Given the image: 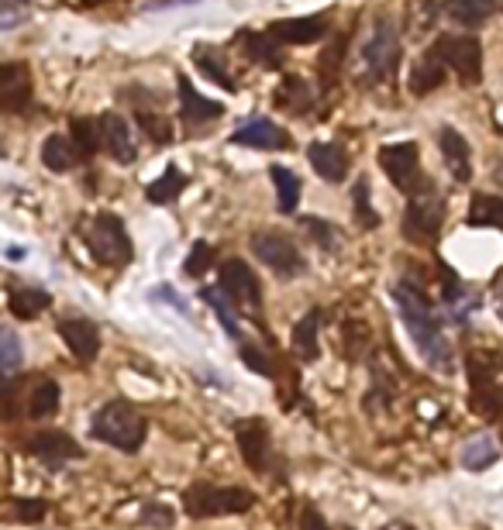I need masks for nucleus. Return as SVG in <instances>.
<instances>
[{"label": "nucleus", "mask_w": 503, "mask_h": 530, "mask_svg": "<svg viewBox=\"0 0 503 530\" xmlns=\"http://www.w3.org/2000/svg\"><path fill=\"white\" fill-rule=\"evenodd\" d=\"M52 296L45 290H35V286H21V290H11L7 296V310H11L18 321H32L42 310H49Z\"/></svg>", "instance_id": "obj_25"}, {"label": "nucleus", "mask_w": 503, "mask_h": 530, "mask_svg": "<svg viewBox=\"0 0 503 530\" xmlns=\"http://www.w3.org/2000/svg\"><path fill=\"white\" fill-rule=\"evenodd\" d=\"M469 224L472 228H500L503 231V200L490 197V193H479L469 207Z\"/></svg>", "instance_id": "obj_28"}, {"label": "nucleus", "mask_w": 503, "mask_h": 530, "mask_svg": "<svg viewBox=\"0 0 503 530\" xmlns=\"http://www.w3.org/2000/svg\"><path fill=\"white\" fill-rule=\"evenodd\" d=\"M214 259H218V252H214L211 241H197V245L190 248L187 265H183V272H187V276H204V272L214 265Z\"/></svg>", "instance_id": "obj_40"}, {"label": "nucleus", "mask_w": 503, "mask_h": 530, "mask_svg": "<svg viewBox=\"0 0 503 530\" xmlns=\"http://www.w3.org/2000/svg\"><path fill=\"white\" fill-rule=\"evenodd\" d=\"M87 248L100 265H111V269L128 265L131 262V238H128L125 221L114 214H97L87 228Z\"/></svg>", "instance_id": "obj_6"}, {"label": "nucleus", "mask_w": 503, "mask_h": 530, "mask_svg": "<svg viewBox=\"0 0 503 530\" xmlns=\"http://www.w3.org/2000/svg\"><path fill=\"white\" fill-rule=\"evenodd\" d=\"M145 524H156V527H173V510L169 506H159V503H152L149 510H145Z\"/></svg>", "instance_id": "obj_43"}, {"label": "nucleus", "mask_w": 503, "mask_h": 530, "mask_svg": "<svg viewBox=\"0 0 503 530\" xmlns=\"http://www.w3.org/2000/svg\"><path fill=\"white\" fill-rule=\"evenodd\" d=\"M352 200H355V221H359V228H379V214L373 210V200H369V179H359Z\"/></svg>", "instance_id": "obj_37"}, {"label": "nucleus", "mask_w": 503, "mask_h": 530, "mask_svg": "<svg viewBox=\"0 0 503 530\" xmlns=\"http://www.w3.org/2000/svg\"><path fill=\"white\" fill-rule=\"evenodd\" d=\"M300 530H328V524H324V517L314 506H304V510H300Z\"/></svg>", "instance_id": "obj_45"}, {"label": "nucleus", "mask_w": 503, "mask_h": 530, "mask_svg": "<svg viewBox=\"0 0 503 530\" xmlns=\"http://www.w3.org/2000/svg\"><path fill=\"white\" fill-rule=\"evenodd\" d=\"M445 214H448L445 197H441L431 183H421L414 197H410L407 210H404V238L417 241V245H428V241H435V235L441 231V224H445Z\"/></svg>", "instance_id": "obj_5"}, {"label": "nucleus", "mask_w": 503, "mask_h": 530, "mask_svg": "<svg viewBox=\"0 0 503 530\" xmlns=\"http://www.w3.org/2000/svg\"><path fill=\"white\" fill-rule=\"evenodd\" d=\"M90 434H94L100 444H111V448H118V451H138L145 444L149 424H145V417L131 407V403L111 400L90 417Z\"/></svg>", "instance_id": "obj_2"}, {"label": "nucleus", "mask_w": 503, "mask_h": 530, "mask_svg": "<svg viewBox=\"0 0 503 530\" xmlns=\"http://www.w3.org/2000/svg\"><path fill=\"white\" fill-rule=\"evenodd\" d=\"M438 148H441V159H445L448 173L455 176V183H472V148L452 124H441Z\"/></svg>", "instance_id": "obj_15"}, {"label": "nucleus", "mask_w": 503, "mask_h": 530, "mask_svg": "<svg viewBox=\"0 0 503 530\" xmlns=\"http://www.w3.org/2000/svg\"><path fill=\"white\" fill-rule=\"evenodd\" d=\"M269 35L283 45H311L324 38V21L321 18H286L269 25Z\"/></svg>", "instance_id": "obj_21"}, {"label": "nucleus", "mask_w": 503, "mask_h": 530, "mask_svg": "<svg viewBox=\"0 0 503 530\" xmlns=\"http://www.w3.org/2000/svg\"><path fill=\"white\" fill-rule=\"evenodd\" d=\"M307 159L317 169V176H324L328 183H342L348 176V155L342 145L335 142H314L307 148Z\"/></svg>", "instance_id": "obj_18"}, {"label": "nucleus", "mask_w": 503, "mask_h": 530, "mask_svg": "<svg viewBox=\"0 0 503 530\" xmlns=\"http://www.w3.org/2000/svg\"><path fill=\"white\" fill-rule=\"evenodd\" d=\"M252 252L276 279H297L300 272L307 269L300 248L286 235H280V231H259V235L252 238Z\"/></svg>", "instance_id": "obj_7"}, {"label": "nucleus", "mask_w": 503, "mask_h": 530, "mask_svg": "<svg viewBox=\"0 0 503 530\" xmlns=\"http://www.w3.org/2000/svg\"><path fill=\"white\" fill-rule=\"evenodd\" d=\"M393 300H397L400 317H404L410 338H414L417 352L424 355V362H428L435 372H441V376H452L455 355H452V345H448L445 331H441L435 307L428 303V296L410 283H397L393 286Z\"/></svg>", "instance_id": "obj_1"}, {"label": "nucleus", "mask_w": 503, "mask_h": 530, "mask_svg": "<svg viewBox=\"0 0 503 530\" xmlns=\"http://www.w3.org/2000/svg\"><path fill=\"white\" fill-rule=\"evenodd\" d=\"M317 331H321V310H311V314H304L293 327V352H297L304 362H314L317 355H321V341H317Z\"/></svg>", "instance_id": "obj_23"}, {"label": "nucleus", "mask_w": 503, "mask_h": 530, "mask_svg": "<svg viewBox=\"0 0 503 530\" xmlns=\"http://www.w3.org/2000/svg\"><path fill=\"white\" fill-rule=\"evenodd\" d=\"M32 100V73L25 62H4L0 69V107L4 111H25Z\"/></svg>", "instance_id": "obj_14"}, {"label": "nucleus", "mask_w": 503, "mask_h": 530, "mask_svg": "<svg viewBox=\"0 0 503 530\" xmlns=\"http://www.w3.org/2000/svg\"><path fill=\"white\" fill-rule=\"evenodd\" d=\"M183 186H187V176L176 166H166V173H162L156 183H149V200L152 204H173L183 193Z\"/></svg>", "instance_id": "obj_30"}, {"label": "nucleus", "mask_w": 503, "mask_h": 530, "mask_svg": "<svg viewBox=\"0 0 503 530\" xmlns=\"http://www.w3.org/2000/svg\"><path fill=\"white\" fill-rule=\"evenodd\" d=\"M379 169L390 176V183L397 186L400 193H414L417 173H421V152H417L414 142H393L379 148Z\"/></svg>", "instance_id": "obj_9"}, {"label": "nucleus", "mask_w": 503, "mask_h": 530, "mask_svg": "<svg viewBox=\"0 0 503 530\" xmlns=\"http://www.w3.org/2000/svg\"><path fill=\"white\" fill-rule=\"evenodd\" d=\"M221 290L231 303H242V307L259 310V303H262L259 276H255L249 269V262H242V259L221 262Z\"/></svg>", "instance_id": "obj_11"}, {"label": "nucleus", "mask_w": 503, "mask_h": 530, "mask_svg": "<svg viewBox=\"0 0 503 530\" xmlns=\"http://www.w3.org/2000/svg\"><path fill=\"white\" fill-rule=\"evenodd\" d=\"M245 52H249V56L255 59V62H262V66H280L283 62V52L276 49V38L269 35H245Z\"/></svg>", "instance_id": "obj_35"}, {"label": "nucleus", "mask_w": 503, "mask_h": 530, "mask_svg": "<svg viewBox=\"0 0 503 530\" xmlns=\"http://www.w3.org/2000/svg\"><path fill=\"white\" fill-rule=\"evenodd\" d=\"M300 228L307 231V235H311L317 245L324 248V252H342V228H335V224L331 221H321V217H304V221H300Z\"/></svg>", "instance_id": "obj_34"}, {"label": "nucleus", "mask_w": 503, "mask_h": 530, "mask_svg": "<svg viewBox=\"0 0 503 530\" xmlns=\"http://www.w3.org/2000/svg\"><path fill=\"white\" fill-rule=\"evenodd\" d=\"M190 59H193V66H197L211 83H218V87H224V90H235V80L228 76L224 56H221L218 49H214V45H193Z\"/></svg>", "instance_id": "obj_24"}, {"label": "nucleus", "mask_w": 503, "mask_h": 530, "mask_svg": "<svg viewBox=\"0 0 503 530\" xmlns=\"http://www.w3.org/2000/svg\"><path fill=\"white\" fill-rule=\"evenodd\" d=\"M362 69H366V83H390L393 69L400 62V35L397 25L379 18L373 31H369L366 45H362Z\"/></svg>", "instance_id": "obj_4"}, {"label": "nucleus", "mask_w": 503, "mask_h": 530, "mask_svg": "<svg viewBox=\"0 0 503 530\" xmlns=\"http://www.w3.org/2000/svg\"><path fill=\"white\" fill-rule=\"evenodd\" d=\"M100 135H104V152L111 155L121 166H131L138 155L135 148V135H131V124L121 118V114H104L100 118Z\"/></svg>", "instance_id": "obj_16"}, {"label": "nucleus", "mask_w": 503, "mask_h": 530, "mask_svg": "<svg viewBox=\"0 0 503 530\" xmlns=\"http://www.w3.org/2000/svg\"><path fill=\"white\" fill-rule=\"evenodd\" d=\"M76 159H80V148L69 145V138L49 135L42 142V162H45V169H52V173H69V169L76 166Z\"/></svg>", "instance_id": "obj_26"}, {"label": "nucleus", "mask_w": 503, "mask_h": 530, "mask_svg": "<svg viewBox=\"0 0 503 530\" xmlns=\"http://www.w3.org/2000/svg\"><path fill=\"white\" fill-rule=\"evenodd\" d=\"M4 510H7V520H14V524H38V520H45V513H49V503H42V500H7Z\"/></svg>", "instance_id": "obj_36"}, {"label": "nucleus", "mask_w": 503, "mask_h": 530, "mask_svg": "<svg viewBox=\"0 0 503 530\" xmlns=\"http://www.w3.org/2000/svg\"><path fill=\"white\" fill-rule=\"evenodd\" d=\"M59 396H63V389H59L56 379H42V383L35 386L32 400H28V413H32L35 420L52 417V413L59 410Z\"/></svg>", "instance_id": "obj_29"}, {"label": "nucleus", "mask_w": 503, "mask_h": 530, "mask_svg": "<svg viewBox=\"0 0 503 530\" xmlns=\"http://www.w3.org/2000/svg\"><path fill=\"white\" fill-rule=\"evenodd\" d=\"M200 296H204L207 303H211V310L221 317V324H224V331L231 334V338H238V317H235V310H231V303H228V296H221V290H200Z\"/></svg>", "instance_id": "obj_38"}, {"label": "nucleus", "mask_w": 503, "mask_h": 530, "mask_svg": "<svg viewBox=\"0 0 503 530\" xmlns=\"http://www.w3.org/2000/svg\"><path fill=\"white\" fill-rule=\"evenodd\" d=\"M180 114L187 124H204V121L221 118L224 107L218 104V100H207L204 93H197L187 76H180Z\"/></svg>", "instance_id": "obj_19"}, {"label": "nucleus", "mask_w": 503, "mask_h": 530, "mask_svg": "<svg viewBox=\"0 0 503 530\" xmlns=\"http://www.w3.org/2000/svg\"><path fill=\"white\" fill-rule=\"evenodd\" d=\"M18 362H21V341H18V334L7 327V331L0 334V369H4V379H11L14 372H18Z\"/></svg>", "instance_id": "obj_39"}, {"label": "nucleus", "mask_w": 503, "mask_h": 530, "mask_svg": "<svg viewBox=\"0 0 503 530\" xmlns=\"http://www.w3.org/2000/svg\"><path fill=\"white\" fill-rule=\"evenodd\" d=\"M73 145L80 148L83 159L97 155L104 148V135H100V121L94 118H76L73 121Z\"/></svg>", "instance_id": "obj_33"}, {"label": "nucleus", "mask_w": 503, "mask_h": 530, "mask_svg": "<svg viewBox=\"0 0 503 530\" xmlns=\"http://www.w3.org/2000/svg\"><path fill=\"white\" fill-rule=\"evenodd\" d=\"M493 179H497V183H503V162H497V166H493Z\"/></svg>", "instance_id": "obj_47"}, {"label": "nucleus", "mask_w": 503, "mask_h": 530, "mask_svg": "<svg viewBox=\"0 0 503 530\" xmlns=\"http://www.w3.org/2000/svg\"><path fill=\"white\" fill-rule=\"evenodd\" d=\"M273 100L283 107V111L304 114V111H311V87H307V83L300 80V76H286L280 87H276Z\"/></svg>", "instance_id": "obj_27"}, {"label": "nucleus", "mask_w": 503, "mask_h": 530, "mask_svg": "<svg viewBox=\"0 0 503 530\" xmlns=\"http://www.w3.org/2000/svg\"><path fill=\"white\" fill-rule=\"evenodd\" d=\"M238 355H242V362L249 365L252 372H259L262 379H276V369H273V362H269V358L262 355V348H255V345H245V348H242V352H238Z\"/></svg>", "instance_id": "obj_42"}, {"label": "nucleus", "mask_w": 503, "mask_h": 530, "mask_svg": "<svg viewBox=\"0 0 503 530\" xmlns=\"http://www.w3.org/2000/svg\"><path fill=\"white\" fill-rule=\"evenodd\" d=\"M231 142L249 145V148H286L290 145V135H286L283 128H276V121L252 118V121H245L235 135H231Z\"/></svg>", "instance_id": "obj_17"}, {"label": "nucleus", "mask_w": 503, "mask_h": 530, "mask_svg": "<svg viewBox=\"0 0 503 530\" xmlns=\"http://www.w3.org/2000/svg\"><path fill=\"white\" fill-rule=\"evenodd\" d=\"M503 7V0H448L445 14L462 28H483Z\"/></svg>", "instance_id": "obj_20"}, {"label": "nucleus", "mask_w": 503, "mask_h": 530, "mask_svg": "<svg viewBox=\"0 0 503 530\" xmlns=\"http://www.w3.org/2000/svg\"><path fill=\"white\" fill-rule=\"evenodd\" d=\"M269 179H273L276 193H280V214H293V210H297V200H300V179L286 166L269 169Z\"/></svg>", "instance_id": "obj_31"}, {"label": "nucleus", "mask_w": 503, "mask_h": 530, "mask_svg": "<svg viewBox=\"0 0 503 530\" xmlns=\"http://www.w3.org/2000/svg\"><path fill=\"white\" fill-rule=\"evenodd\" d=\"M235 441L242 451V462L252 472H266L269 458H273V441H269V427L262 417H245L235 424Z\"/></svg>", "instance_id": "obj_10"}, {"label": "nucleus", "mask_w": 503, "mask_h": 530, "mask_svg": "<svg viewBox=\"0 0 503 530\" xmlns=\"http://www.w3.org/2000/svg\"><path fill=\"white\" fill-rule=\"evenodd\" d=\"M441 83H445V59L431 49L428 56H421L414 62V73H410V93H414V97H424V93H435Z\"/></svg>", "instance_id": "obj_22"}, {"label": "nucleus", "mask_w": 503, "mask_h": 530, "mask_svg": "<svg viewBox=\"0 0 503 530\" xmlns=\"http://www.w3.org/2000/svg\"><path fill=\"white\" fill-rule=\"evenodd\" d=\"M435 52L445 59L448 69L459 73L466 87H476L483 80V45L472 35H441L435 42Z\"/></svg>", "instance_id": "obj_8"}, {"label": "nucleus", "mask_w": 503, "mask_h": 530, "mask_svg": "<svg viewBox=\"0 0 503 530\" xmlns=\"http://www.w3.org/2000/svg\"><path fill=\"white\" fill-rule=\"evenodd\" d=\"M342 56H345V38H338L335 49H328V52H324V56H321V80H324V76H328V66H331V76H335L338 59H342Z\"/></svg>", "instance_id": "obj_44"}, {"label": "nucleus", "mask_w": 503, "mask_h": 530, "mask_svg": "<svg viewBox=\"0 0 503 530\" xmlns=\"http://www.w3.org/2000/svg\"><path fill=\"white\" fill-rule=\"evenodd\" d=\"M255 506V493L238 486H211V482H193L183 493V510L187 517L207 520V517H235Z\"/></svg>", "instance_id": "obj_3"}, {"label": "nucleus", "mask_w": 503, "mask_h": 530, "mask_svg": "<svg viewBox=\"0 0 503 530\" xmlns=\"http://www.w3.org/2000/svg\"><path fill=\"white\" fill-rule=\"evenodd\" d=\"M497 458L500 455H497V444H493V438H476V441H469L466 448H462V469L483 472V469H490Z\"/></svg>", "instance_id": "obj_32"}, {"label": "nucleus", "mask_w": 503, "mask_h": 530, "mask_svg": "<svg viewBox=\"0 0 503 530\" xmlns=\"http://www.w3.org/2000/svg\"><path fill=\"white\" fill-rule=\"evenodd\" d=\"M59 334H63L66 348L73 352L76 362H94L100 355V331L90 317H63L59 321Z\"/></svg>", "instance_id": "obj_12"}, {"label": "nucleus", "mask_w": 503, "mask_h": 530, "mask_svg": "<svg viewBox=\"0 0 503 530\" xmlns=\"http://www.w3.org/2000/svg\"><path fill=\"white\" fill-rule=\"evenodd\" d=\"M493 296H497V314H500V321H503V276L497 279V286H493Z\"/></svg>", "instance_id": "obj_46"}, {"label": "nucleus", "mask_w": 503, "mask_h": 530, "mask_svg": "<svg viewBox=\"0 0 503 530\" xmlns=\"http://www.w3.org/2000/svg\"><path fill=\"white\" fill-rule=\"evenodd\" d=\"M21 448H25L28 455L42 458V462H49V465H63V462L80 458V444L69 438L66 431H38L21 444Z\"/></svg>", "instance_id": "obj_13"}, {"label": "nucleus", "mask_w": 503, "mask_h": 530, "mask_svg": "<svg viewBox=\"0 0 503 530\" xmlns=\"http://www.w3.org/2000/svg\"><path fill=\"white\" fill-rule=\"evenodd\" d=\"M138 128H145V135L152 138V142L166 145L173 142V131H169V121L162 118L156 111H138Z\"/></svg>", "instance_id": "obj_41"}]
</instances>
